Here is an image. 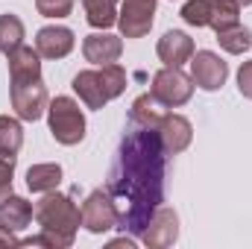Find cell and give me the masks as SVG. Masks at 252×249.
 <instances>
[{"instance_id":"cell-1","label":"cell","mask_w":252,"mask_h":249,"mask_svg":"<svg viewBox=\"0 0 252 249\" xmlns=\"http://www.w3.org/2000/svg\"><path fill=\"white\" fill-rule=\"evenodd\" d=\"M164 156L167 153L156 129L138 126L129 138H124L118 167L109 182L121 229L141 235L153 211L164 199Z\"/></svg>"},{"instance_id":"cell-2","label":"cell","mask_w":252,"mask_h":249,"mask_svg":"<svg viewBox=\"0 0 252 249\" xmlns=\"http://www.w3.org/2000/svg\"><path fill=\"white\" fill-rule=\"evenodd\" d=\"M35 223L53 235H62L64 241L73 244L79 226H82V208H76V202L67 193H56L47 190L38 205H35Z\"/></svg>"},{"instance_id":"cell-3","label":"cell","mask_w":252,"mask_h":249,"mask_svg":"<svg viewBox=\"0 0 252 249\" xmlns=\"http://www.w3.org/2000/svg\"><path fill=\"white\" fill-rule=\"evenodd\" d=\"M47 126L50 135L62 147H76L85 138V115L73 97H56L47 106Z\"/></svg>"},{"instance_id":"cell-4","label":"cell","mask_w":252,"mask_h":249,"mask_svg":"<svg viewBox=\"0 0 252 249\" xmlns=\"http://www.w3.org/2000/svg\"><path fill=\"white\" fill-rule=\"evenodd\" d=\"M150 94L156 97L158 106H164V109H179V106H185L190 97H193V79H190L182 67L164 64V67L153 76Z\"/></svg>"},{"instance_id":"cell-5","label":"cell","mask_w":252,"mask_h":249,"mask_svg":"<svg viewBox=\"0 0 252 249\" xmlns=\"http://www.w3.org/2000/svg\"><path fill=\"white\" fill-rule=\"evenodd\" d=\"M9 100H12V109L21 121L27 124H35L38 118L47 115V106H50V94H47V85L41 79H27V82H12L9 88Z\"/></svg>"},{"instance_id":"cell-6","label":"cell","mask_w":252,"mask_h":249,"mask_svg":"<svg viewBox=\"0 0 252 249\" xmlns=\"http://www.w3.org/2000/svg\"><path fill=\"white\" fill-rule=\"evenodd\" d=\"M82 226L91 232V235H106L109 229L118 226V208H115V199L109 190L97 187L85 196L82 202Z\"/></svg>"},{"instance_id":"cell-7","label":"cell","mask_w":252,"mask_h":249,"mask_svg":"<svg viewBox=\"0 0 252 249\" xmlns=\"http://www.w3.org/2000/svg\"><path fill=\"white\" fill-rule=\"evenodd\" d=\"M190 79L202 91H220L229 79V64L214 50H193L190 56Z\"/></svg>"},{"instance_id":"cell-8","label":"cell","mask_w":252,"mask_h":249,"mask_svg":"<svg viewBox=\"0 0 252 249\" xmlns=\"http://www.w3.org/2000/svg\"><path fill=\"white\" fill-rule=\"evenodd\" d=\"M156 21V0H124L118 9V30L124 38H144Z\"/></svg>"},{"instance_id":"cell-9","label":"cell","mask_w":252,"mask_h":249,"mask_svg":"<svg viewBox=\"0 0 252 249\" xmlns=\"http://www.w3.org/2000/svg\"><path fill=\"white\" fill-rule=\"evenodd\" d=\"M141 241H144V247H150V249H167V247H173V244L179 241V214H176L173 208L158 205V208L153 211L150 223L144 226Z\"/></svg>"},{"instance_id":"cell-10","label":"cell","mask_w":252,"mask_h":249,"mask_svg":"<svg viewBox=\"0 0 252 249\" xmlns=\"http://www.w3.org/2000/svg\"><path fill=\"white\" fill-rule=\"evenodd\" d=\"M156 132H158V141H161L167 156L185 153L190 147V141H193V126L185 115H164Z\"/></svg>"},{"instance_id":"cell-11","label":"cell","mask_w":252,"mask_h":249,"mask_svg":"<svg viewBox=\"0 0 252 249\" xmlns=\"http://www.w3.org/2000/svg\"><path fill=\"white\" fill-rule=\"evenodd\" d=\"M121 53H124V38L121 35H112V32H91V35H85V41H82V56H85V62L97 64V67H103V64H112L121 59Z\"/></svg>"},{"instance_id":"cell-12","label":"cell","mask_w":252,"mask_h":249,"mask_svg":"<svg viewBox=\"0 0 252 249\" xmlns=\"http://www.w3.org/2000/svg\"><path fill=\"white\" fill-rule=\"evenodd\" d=\"M73 44H76L73 32H70L67 27H59V24L41 27V30L35 32V50H38L41 59H50V62L64 59V56L73 50Z\"/></svg>"},{"instance_id":"cell-13","label":"cell","mask_w":252,"mask_h":249,"mask_svg":"<svg viewBox=\"0 0 252 249\" xmlns=\"http://www.w3.org/2000/svg\"><path fill=\"white\" fill-rule=\"evenodd\" d=\"M156 53H158V59L164 64L182 67V64L190 62V56H193V38H190L188 32H182V30H167V32L158 38Z\"/></svg>"},{"instance_id":"cell-14","label":"cell","mask_w":252,"mask_h":249,"mask_svg":"<svg viewBox=\"0 0 252 249\" xmlns=\"http://www.w3.org/2000/svg\"><path fill=\"white\" fill-rule=\"evenodd\" d=\"M73 91H76V97L85 103V109H103L106 103H109V94H106V88H103V79H100V70H79L76 76H73Z\"/></svg>"},{"instance_id":"cell-15","label":"cell","mask_w":252,"mask_h":249,"mask_svg":"<svg viewBox=\"0 0 252 249\" xmlns=\"http://www.w3.org/2000/svg\"><path fill=\"white\" fill-rule=\"evenodd\" d=\"M32 217H35L32 202L24 199V196H18V193L6 196V199L0 202V226L9 229V232H24V229L32 223Z\"/></svg>"},{"instance_id":"cell-16","label":"cell","mask_w":252,"mask_h":249,"mask_svg":"<svg viewBox=\"0 0 252 249\" xmlns=\"http://www.w3.org/2000/svg\"><path fill=\"white\" fill-rule=\"evenodd\" d=\"M9 59V79L12 82H27V79H41V56L35 47L21 44L15 53L6 56Z\"/></svg>"},{"instance_id":"cell-17","label":"cell","mask_w":252,"mask_h":249,"mask_svg":"<svg viewBox=\"0 0 252 249\" xmlns=\"http://www.w3.org/2000/svg\"><path fill=\"white\" fill-rule=\"evenodd\" d=\"M62 164H53V161H44V164H32L27 170V187L32 193H47V190H56L62 185Z\"/></svg>"},{"instance_id":"cell-18","label":"cell","mask_w":252,"mask_h":249,"mask_svg":"<svg viewBox=\"0 0 252 249\" xmlns=\"http://www.w3.org/2000/svg\"><path fill=\"white\" fill-rule=\"evenodd\" d=\"M161 118H164V112L158 109V103H156L153 94H141L132 103V109H129V121L135 126H141V129H158Z\"/></svg>"},{"instance_id":"cell-19","label":"cell","mask_w":252,"mask_h":249,"mask_svg":"<svg viewBox=\"0 0 252 249\" xmlns=\"http://www.w3.org/2000/svg\"><path fill=\"white\" fill-rule=\"evenodd\" d=\"M85 21L94 30H109L118 24V0H82Z\"/></svg>"},{"instance_id":"cell-20","label":"cell","mask_w":252,"mask_h":249,"mask_svg":"<svg viewBox=\"0 0 252 249\" xmlns=\"http://www.w3.org/2000/svg\"><path fill=\"white\" fill-rule=\"evenodd\" d=\"M24 38H27V30H24V21L18 18V15H0V53L3 56H9V53H15L21 44H24Z\"/></svg>"},{"instance_id":"cell-21","label":"cell","mask_w":252,"mask_h":249,"mask_svg":"<svg viewBox=\"0 0 252 249\" xmlns=\"http://www.w3.org/2000/svg\"><path fill=\"white\" fill-rule=\"evenodd\" d=\"M24 147V126L21 118H9V115H0V156H18Z\"/></svg>"},{"instance_id":"cell-22","label":"cell","mask_w":252,"mask_h":249,"mask_svg":"<svg viewBox=\"0 0 252 249\" xmlns=\"http://www.w3.org/2000/svg\"><path fill=\"white\" fill-rule=\"evenodd\" d=\"M241 24V6L235 0H211V21L208 27L214 32H223L229 27H238Z\"/></svg>"},{"instance_id":"cell-23","label":"cell","mask_w":252,"mask_h":249,"mask_svg":"<svg viewBox=\"0 0 252 249\" xmlns=\"http://www.w3.org/2000/svg\"><path fill=\"white\" fill-rule=\"evenodd\" d=\"M217 41H220V47L226 50V53H232V56H241V53H247L252 47V32L247 27H229V30H223V32H217Z\"/></svg>"},{"instance_id":"cell-24","label":"cell","mask_w":252,"mask_h":249,"mask_svg":"<svg viewBox=\"0 0 252 249\" xmlns=\"http://www.w3.org/2000/svg\"><path fill=\"white\" fill-rule=\"evenodd\" d=\"M100 79H103V88H106L109 100L121 97V94L126 91V70H124L118 62L103 64V67H100Z\"/></svg>"},{"instance_id":"cell-25","label":"cell","mask_w":252,"mask_h":249,"mask_svg":"<svg viewBox=\"0 0 252 249\" xmlns=\"http://www.w3.org/2000/svg\"><path fill=\"white\" fill-rule=\"evenodd\" d=\"M182 21L188 24V27H208V21H211V0H188L185 6H182Z\"/></svg>"},{"instance_id":"cell-26","label":"cell","mask_w":252,"mask_h":249,"mask_svg":"<svg viewBox=\"0 0 252 249\" xmlns=\"http://www.w3.org/2000/svg\"><path fill=\"white\" fill-rule=\"evenodd\" d=\"M41 18H67L73 12V0H35Z\"/></svg>"},{"instance_id":"cell-27","label":"cell","mask_w":252,"mask_h":249,"mask_svg":"<svg viewBox=\"0 0 252 249\" xmlns=\"http://www.w3.org/2000/svg\"><path fill=\"white\" fill-rule=\"evenodd\" d=\"M21 247H50V249H67V247H73V244H70V241H64L62 235H53V232L41 229V235H32V238L21 241Z\"/></svg>"},{"instance_id":"cell-28","label":"cell","mask_w":252,"mask_h":249,"mask_svg":"<svg viewBox=\"0 0 252 249\" xmlns=\"http://www.w3.org/2000/svg\"><path fill=\"white\" fill-rule=\"evenodd\" d=\"M12 179H15V158L0 156V202L12 196Z\"/></svg>"},{"instance_id":"cell-29","label":"cell","mask_w":252,"mask_h":249,"mask_svg":"<svg viewBox=\"0 0 252 249\" xmlns=\"http://www.w3.org/2000/svg\"><path fill=\"white\" fill-rule=\"evenodd\" d=\"M238 91H241V97L252 100V59L244 62L241 70H238Z\"/></svg>"},{"instance_id":"cell-30","label":"cell","mask_w":252,"mask_h":249,"mask_svg":"<svg viewBox=\"0 0 252 249\" xmlns=\"http://www.w3.org/2000/svg\"><path fill=\"white\" fill-rule=\"evenodd\" d=\"M0 247H21V241L15 238V232H9V229L0 226Z\"/></svg>"},{"instance_id":"cell-31","label":"cell","mask_w":252,"mask_h":249,"mask_svg":"<svg viewBox=\"0 0 252 249\" xmlns=\"http://www.w3.org/2000/svg\"><path fill=\"white\" fill-rule=\"evenodd\" d=\"M238 6H252V0H235Z\"/></svg>"}]
</instances>
